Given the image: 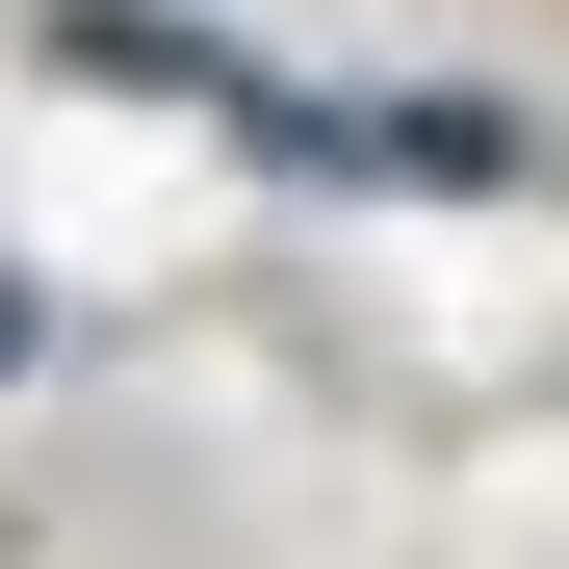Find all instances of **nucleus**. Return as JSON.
I'll return each instance as SVG.
<instances>
[{
    "instance_id": "f257e3e1",
    "label": "nucleus",
    "mask_w": 569,
    "mask_h": 569,
    "mask_svg": "<svg viewBox=\"0 0 569 569\" xmlns=\"http://www.w3.org/2000/svg\"><path fill=\"white\" fill-rule=\"evenodd\" d=\"M0 362H27V311H0Z\"/></svg>"
}]
</instances>
